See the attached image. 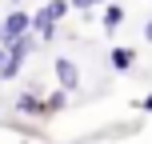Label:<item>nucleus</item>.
Listing matches in <instances>:
<instances>
[{
  "label": "nucleus",
  "mask_w": 152,
  "mask_h": 144,
  "mask_svg": "<svg viewBox=\"0 0 152 144\" xmlns=\"http://www.w3.org/2000/svg\"><path fill=\"white\" fill-rule=\"evenodd\" d=\"M56 76H60L64 88H76V84H80V72H76L72 60H56Z\"/></svg>",
  "instance_id": "obj_1"
},
{
  "label": "nucleus",
  "mask_w": 152,
  "mask_h": 144,
  "mask_svg": "<svg viewBox=\"0 0 152 144\" xmlns=\"http://www.w3.org/2000/svg\"><path fill=\"white\" fill-rule=\"evenodd\" d=\"M28 16H24V12H12V16H8V20H4V32H8V36H16V32H24V28H28Z\"/></svg>",
  "instance_id": "obj_2"
},
{
  "label": "nucleus",
  "mask_w": 152,
  "mask_h": 144,
  "mask_svg": "<svg viewBox=\"0 0 152 144\" xmlns=\"http://www.w3.org/2000/svg\"><path fill=\"white\" fill-rule=\"evenodd\" d=\"M16 108H20L24 116H36V112H48V104H40V100H32V96H20V104H16Z\"/></svg>",
  "instance_id": "obj_3"
},
{
  "label": "nucleus",
  "mask_w": 152,
  "mask_h": 144,
  "mask_svg": "<svg viewBox=\"0 0 152 144\" xmlns=\"http://www.w3.org/2000/svg\"><path fill=\"white\" fill-rule=\"evenodd\" d=\"M64 12H68V4H64V0H52V4L44 8V16H48V20H60Z\"/></svg>",
  "instance_id": "obj_4"
},
{
  "label": "nucleus",
  "mask_w": 152,
  "mask_h": 144,
  "mask_svg": "<svg viewBox=\"0 0 152 144\" xmlns=\"http://www.w3.org/2000/svg\"><path fill=\"white\" fill-rule=\"evenodd\" d=\"M112 64H116V68H132V52H128V48H116V52H112Z\"/></svg>",
  "instance_id": "obj_5"
},
{
  "label": "nucleus",
  "mask_w": 152,
  "mask_h": 144,
  "mask_svg": "<svg viewBox=\"0 0 152 144\" xmlns=\"http://www.w3.org/2000/svg\"><path fill=\"white\" fill-rule=\"evenodd\" d=\"M120 20H124V8H108V12H104V24H108V28H116Z\"/></svg>",
  "instance_id": "obj_6"
},
{
  "label": "nucleus",
  "mask_w": 152,
  "mask_h": 144,
  "mask_svg": "<svg viewBox=\"0 0 152 144\" xmlns=\"http://www.w3.org/2000/svg\"><path fill=\"white\" fill-rule=\"evenodd\" d=\"M8 64H12V60H8V52H4V48H0V72H4Z\"/></svg>",
  "instance_id": "obj_7"
},
{
  "label": "nucleus",
  "mask_w": 152,
  "mask_h": 144,
  "mask_svg": "<svg viewBox=\"0 0 152 144\" xmlns=\"http://www.w3.org/2000/svg\"><path fill=\"white\" fill-rule=\"evenodd\" d=\"M72 4H76V8H92L96 0H72Z\"/></svg>",
  "instance_id": "obj_8"
},
{
  "label": "nucleus",
  "mask_w": 152,
  "mask_h": 144,
  "mask_svg": "<svg viewBox=\"0 0 152 144\" xmlns=\"http://www.w3.org/2000/svg\"><path fill=\"white\" fill-rule=\"evenodd\" d=\"M144 36H148V40H152V20H148V24H144Z\"/></svg>",
  "instance_id": "obj_9"
},
{
  "label": "nucleus",
  "mask_w": 152,
  "mask_h": 144,
  "mask_svg": "<svg viewBox=\"0 0 152 144\" xmlns=\"http://www.w3.org/2000/svg\"><path fill=\"white\" fill-rule=\"evenodd\" d=\"M144 108H148V112H152V96H148V100H144Z\"/></svg>",
  "instance_id": "obj_10"
}]
</instances>
